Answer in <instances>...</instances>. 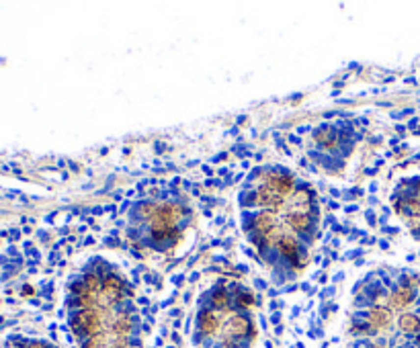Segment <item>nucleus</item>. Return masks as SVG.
<instances>
[{"label": "nucleus", "instance_id": "423d86ee", "mask_svg": "<svg viewBox=\"0 0 420 348\" xmlns=\"http://www.w3.org/2000/svg\"><path fill=\"white\" fill-rule=\"evenodd\" d=\"M392 203L412 234L420 238V178L402 180L392 195Z\"/></svg>", "mask_w": 420, "mask_h": 348}, {"label": "nucleus", "instance_id": "f257e3e1", "mask_svg": "<svg viewBox=\"0 0 420 348\" xmlns=\"http://www.w3.org/2000/svg\"><path fill=\"white\" fill-rule=\"evenodd\" d=\"M238 215L273 283H289L306 271L322 219L318 195L306 178L281 164L252 168L238 191Z\"/></svg>", "mask_w": 420, "mask_h": 348}, {"label": "nucleus", "instance_id": "20e7f679", "mask_svg": "<svg viewBox=\"0 0 420 348\" xmlns=\"http://www.w3.org/2000/svg\"><path fill=\"white\" fill-rule=\"evenodd\" d=\"M195 211L177 189H154L125 209V236L135 248L164 254L177 248L193 225Z\"/></svg>", "mask_w": 420, "mask_h": 348}, {"label": "nucleus", "instance_id": "39448f33", "mask_svg": "<svg viewBox=\"0 0 420 348\" xmlns=\"http://www.w3.org/2000/svg\"><path fill=\"white\" fill-rule=\"evenodd\" d=\"M361 137L359 125L355 121L338 119L324 121L310 131L306 142L308 156L328 174H338L346 160L355 152L357 142Z\"/></svg>", "mask_w": 420, "mask_h": 348}, {"label": "nucleus", "instance_id": "f03ea898", "mask_svg": "<svg viewBox=\"0 0 420 348\" xmlns=\"http://www.w3.org/2000/svg\"><path fill=\"white\" fill-rule=\"evenodd\" d=\"M68 323L80 348H139L133 287L111 260L90 256L68 281Z\"/></svg>", "mask_w": 420, "mask_h": 348}, {"label": "nucleus", "instance_id": "7ed1b4c3", "mask_svg": "<svg viewBox=\"0 0 420 348\" xmlns=\"http://www.w3.org/2000/svg\"><path fill=\"white\" fill-rule=\"evenodd\" d=\"M252 305L246 285L217 278L197 301L193 340L203 348H248L256 332Z\"/></svg>", "mask_w": 420, "mask_h": 348}]
</instances>
